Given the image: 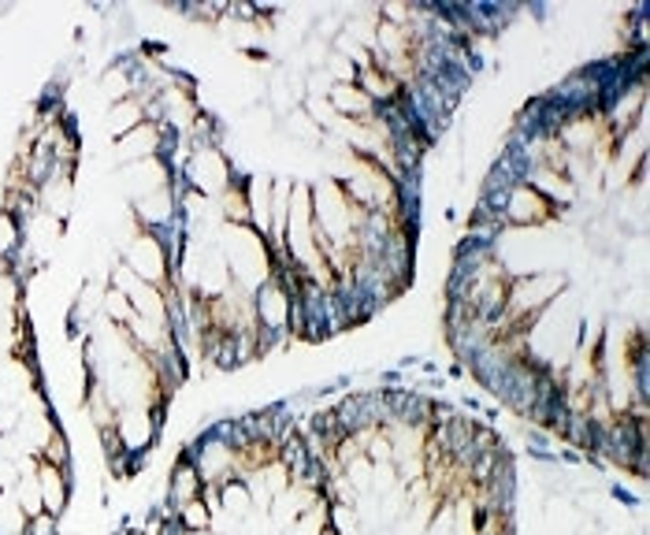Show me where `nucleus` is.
<instances>
[{
	"label": "nucleus",
	"mask_w": 650,
	"mask_h": 535,
	"mask_svg": "<svg viewBox=\"0 0 650 535\" xmlns=\"http://www.w3.org/2000/svg\"><path fill=\"white\" fill-rule=\"evenodd\" d=\"M120 264L149 286H160V291L172 286V253L153 231H134L120 245Z\"/></svg>",
	"instance_id": "obj_1"
},
{
	"label": "nucleus",
	"mask_w": 650,
	"mask_h": 535,
	"mask_svg": "<svg viewBox=\"0 0 650 535\" xmlns=\"http://www.w3.org/2000/svg\"><path fill=\"white\" fill-rule=\"evenodd\" d=\"M502 216H506V228H514V231H528V228H536V231H539V228H550V223L558 220V209H553L550 201L542 198L536 186L517 183V186L506 194Z\"/></svg>",
	"instance_id": "obj_2"
},
{
	"label": "nucleus",
	"mask_w": 650,
	"mask_h": 535,
	"mask_svg": "<svg viewBox=\"0 0 650 535\" xmlns=\"http://www.w3.org/2000/svg\"><path fill=\"white\" fill-rule=\"evenodd\" d=\"M172 131L160 123H142L134 127L131 134L115 138V160H120V168L126 164H138V160H149V157H164V145Z\"/></svg>",
	"instance_id": "obj_3"
},
{
	"label": "nucleus",
	"mask_w": 650,
	"mask_h": 535,
	"mask_svg": "<svg viewBox=\"0 0 650 535\" xmlns=\"http://www.w3.org/2000/svg\"><path fill=\"white\" fill-rule=\"evenodd\" d=\"M38 487H41V509L52 513V517H63L71 509V495H74V468L38 462Z\"/></svg>",
	"instance_id": "obj_4"
},
{
	"label": "nucleus",
	"mask_w": 650,
	"mask_h": 535,
	"mask_svg": "<svg viewBox=\"0 0 650 535\" xmlns=\"http://www.w3.org/2000/svg\"><path fill=\"white\" fill-rule=\"evenodd\" d=\"M201 487H205V484H201L194 462H190L186 454H179L172 462V473H167V484H164V502L172 506V513L179 506H186V502L201 498Z\"/></svg>",
	"instance_id": "obj_5"
},
{
	"label": "nucleus",
	"mask_w": 650,
	"mask_h": 535,
	"mask_svg": "<svg viewBox=\"0 0 650 535\" xmlns=\"http://www.w3.org/2000/svg\"><path fill=\"white\" fill-rule=\"evenodd\" d=\"M142 123H149V115H145V101H138V98L109 104V112H104V131H109L112 142L123 134H131L134 127H142Z\"/></svg>",
	"instance_id": "obj_6"
},
{
	"label": "nucleus",
	"mask_w": 650,
	"mask_h": 535,
	"mask_svg": "<svg viewBox=\"0 0 650 535\" xmlns=\"http://www.w3.org/2000/svg\"><path fill=\"white\" fill-rule=\"evenodd\" d=\"M27 521L16 491H0V535H27Z\"/></svg>",
	"instance_id": "obj_7"
},
{
	"label": "nucleus",
	"mask_w": 650,
	"mask_h": 535,
	"mask_svg": "<svg viewBox=\"0 0 650 535\" xmlns=\"http://www.w3.org/2000/svg\"><path fill=\"white\" fill-rule=\"evenodd\" d=\"M175 524L183 532H209L212 528V513H209L205 502L194 498V502H186V506L175 509Z\"/></svg>",
	"instance_id": "obj_8"
},
{
	"label": "nucleus",
	"mask_w": 650,
	"mask_h": 535,
	"mask_svg": "<svg viewBox=\"0 0 650 535\" xmlns=\"http://www.w3.org/2000/svg\"><path fill=\"white\" fill-rule=\"evenodd\" d=\"M27 535H60V517H52V513H34V517L27 521Z\"/></svg>",
	"instance_id": "obj_9"
},
{
	"label": "nucleus",
	"mask_w": 650,
	"mask_h": 535,
	"mask_svg": "<svg viewBox=\"0 0 650 535\" xmlns=\"http://www.w3.org/2000/svg\"><path fill=\"white\" fill-rule=\"evenodd\" d=\"M183 535H212V532H183Z\"/></svg>",
	"instance_id": "obj_10"
}]
</instances>
